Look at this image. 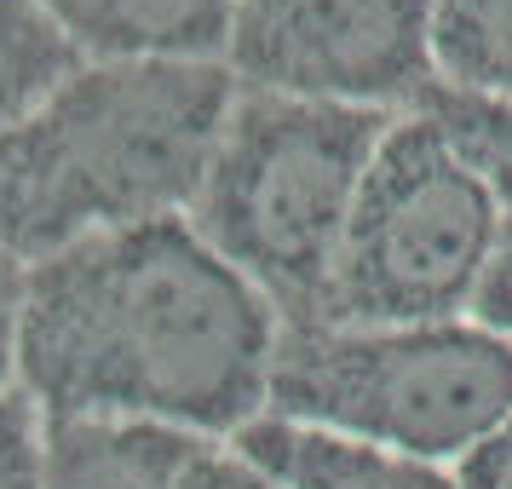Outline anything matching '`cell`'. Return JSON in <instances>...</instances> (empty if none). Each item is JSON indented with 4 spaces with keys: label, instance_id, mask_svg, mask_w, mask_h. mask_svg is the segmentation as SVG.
Masks as SVG:
<instances>
[{
    "label": "cell",
    "instance_id": "6da1fadb",
    "mask_svg": "<svg viewBox=\"0 0 512 489\" xmlns=\"http://www.w3.org/2000/svg\"><path fill=\"white\" fill-rule=\"evenodd\" d=\"M277 340V305L179 213L29 265L18 380L47 420L225 438L265 415Z\"/></svg>",
    "mask_w": 512,
    "mask_h": 489
},
{
    "label": "cell",
    "instance_id": "7a4b0ae2",
    "mask_svg": "<svg viewBox=\"0 0 512 489\" xmlns=\"http://www.w3.org/2000/svg\"><path fill=\"white\" fill-rule=\"evenodd\" d=\"M242 81L231 64H81L0 133V248L24 265L179 219L208 185Z\"/></svg>",
    "mask_w": 512,
    "mask_h": 489
},
{
    "label": "cell",
    "instance_id": "3957f363",
    "mask_svg": "<svg viewBox=\"0 0 512 489\" xmlns=\"http://www.w3.org/2000/svg\"><path fill=\"white\" fill-rule=\"evenodd\" d=\"M392 121V110L236 93L190 225L277 305L282 323L328 317L334 259Z\"/></svg>",
    "mask_w": 512,
    "mask_h": 489
},
{
    "label": "cell",
    "instance_id": "277c9868",
    "mask_svg": "<svg viewBox=\"0 0 512 489\" xmlns=\"http://www.w3.org/2000/svg\"><path fill=\"white\" fill-rule=\"evenodd\" d=\"M265 415L409 461H466L512 420V346L484 323H282Z\"/></svg>",
    "mask_w": 512,
    "mask_h": 489
},
{
    "label": "cell",
    "instance_id": "5b68a950",
    "mask_svg": "<svg viewBox=\"0 0 512 489\" xmlns=\"http://www.w3.org/2000/svg\"><path fill=\"white\" fill-rule=\"evenodd\" d=\"M507 202L426 110H403L357 190L323 323H461L501 248Z\"/></svg>",
    "mask_w": 512,
    "mask_h": 489
},
{
    "label": "cell",
    "instance_id": "8992f818",
    "mask_svg": "<svg viewBox=\"0 0 512 489\" xmlns=\"http://www.w3.org/2000/svg\"><path fill=\"white\" fill-rule=\"evenodd\" d=\"M225 64L254 93L403 116L438 87L432 0H242Z\"/></svg>",
    "mask_w": 512,
    "mask_h": 489
},
{
    "label": "cell",
    "instance_id": "52a82bcc",
    "mask_svg": "<svg viewBox=\"0 0 512 489\" xmlns=\"http://www.w3.org/2000/svg\"><path fill=\"white\" fill-rule=\"evenodd\" d=\"M87 64H219L242 0H35Z\"/></svg>",
    "mask_w": 512,
    "mask_h": 489
},
{
    "label": "cell",
    "instance_id": "ba28073f",
    "mask_svg": "<svg viewBox=\"0 0 512 489\" xmlns=\"http://www.w3.org/2000/svg\"><path fill=\"white\" fill-rule=\"evenodd\" d=\"M236 449L259 472H271L282 489H461L449 466L409 461L392 449H369V443L294 426L277 415H259L248 432H236Z\"/></svg>",
    "mask_w": 512,
    "mask_h": 489
},
{
    "label": "cell",
    "instance_id": "9c48e42d",
    "mask_svg": "<svg viewBox=\"0 0 512 489\" xmlns=\"http://www.w3.org/2000/svg\"><path fill=\"white\" fill-rule=\"evenodd\" d=\"M196 443L144 420H47V489H185Z\"/></svg>",
    "mask_w": 512,
    "mask_h": 489
},
{
    "label": "cell",
    "instance_id": "30bf717a",
    "mask_svg": "<svg viewBox=\"0 0 512 489\" xmlns=\"http://www.w3.org/2000/svg\"><path fill=\"white\" fill-rule=\"evenodd\" d=\"M432 58L443 87L512 104V0H432Z\"/></svg>",
    "mask_w": 512,
    "mask_h": 489
},
{
    "label": "cell",
    "instance_id": "8fae6325",
    "mask_svg": "<svg viewBox=\"0 0 512 489\" xmlns=\"http://www.w3.org/2000/svg\"><path fill=\"white\" fill-rule=\"evenodd\" d=\"M81 64L87 58L35 0H0V133L24 121L52 87H64Z\"/></svg>",
    "mask_w": 512,
    "mask_h": 489
},
{
    "label": "cell",
    "instance_id": "7c38bea8",
    "mask_svg": "<svg viewBox=\"0 0 512 489\" xmlns=\"http://www.w3.org/2000/svg\"><path fill=\"white\" fill-rule=\"evenodd\" d=\"M415 110L438 121L449 139L466 150V162L484 173L495 196L512 208V104H489V98H466L455 87H432V93L420 98Z\"/></svg>",
    "mask_w": 512,
    "mask_h": 489
},
{
    "label": "cell",
    "instance_id": "4fadbf2b",
    "mask_svg": "<svg viewBox=\"0 0 512 489\" xmlns=\"http://www.w3.org/2000/svg\"><path fill=\"white\" fill-rule=\"evenodd\" d=\"M0 489H47V426L29 392H0Z\"/></svg>",
    "mask_w": 512,
    "mask_h": 489
},
{
    "label": "cell",
    "instance_id": "5bb4252c",
    "mask_svg": "<svg viewBox=\"0 0 512 489\" xmlns=\"http://www.w3.org/2000/svg\"><path fill=\"white\" fill-rule=\"evenodd\" d=\"M185 489H282L271 472H259L242 449H219V443H196L185 466Z\"/></svg>",
    "mask_w": 512,
    "mask_h": 489
},
{
    "label": "cell",
    "instance_id": "9a60e30c",
    "mask_svg": "<svg viewBox=\"0 0 512 489\" xmlns=\"http://www.w3.org/2000/svg\"><path fill=\"white\" fill-rule=\"evenodd\" d=\"M472 323H484L489 334H501L512 346V208L501 225V248L484 271V288H478V305H472Z\"/></svg>",
    "mask_w": 512,
    "mask_h": 489
},
{
    "label": "cell",
    "instance_id": "2e32d148",
    "mask_svg": "<svg viewBox=\"0 0 512 489\" xmlns=\"http://www.w3.org/2000/svg\"><path fill=\"white\" fill-rule=\"evenodd\" d=\"M24 288H29V265L18 254L0 248V392L18 374V323H24Z\"/></svg>",
    "mask_w": 512,
    "mask_h": 489
},
{
    "label": "cell",
    "instance_id": "e0dca14e",
    "mask_svg": "<svg viewBox=\"0 0 512 489\" xmlns=\"http://www.w3.org/2000/svg\"><path fill=\"white\" fill-rule=\"evenodd\" d=\"M455 478L461 489H512V420L495 438L478 443L466 461H455Z\"/></svg>",
    "mask_w": 512,
    "mask_h": 489
}]
</instances>
